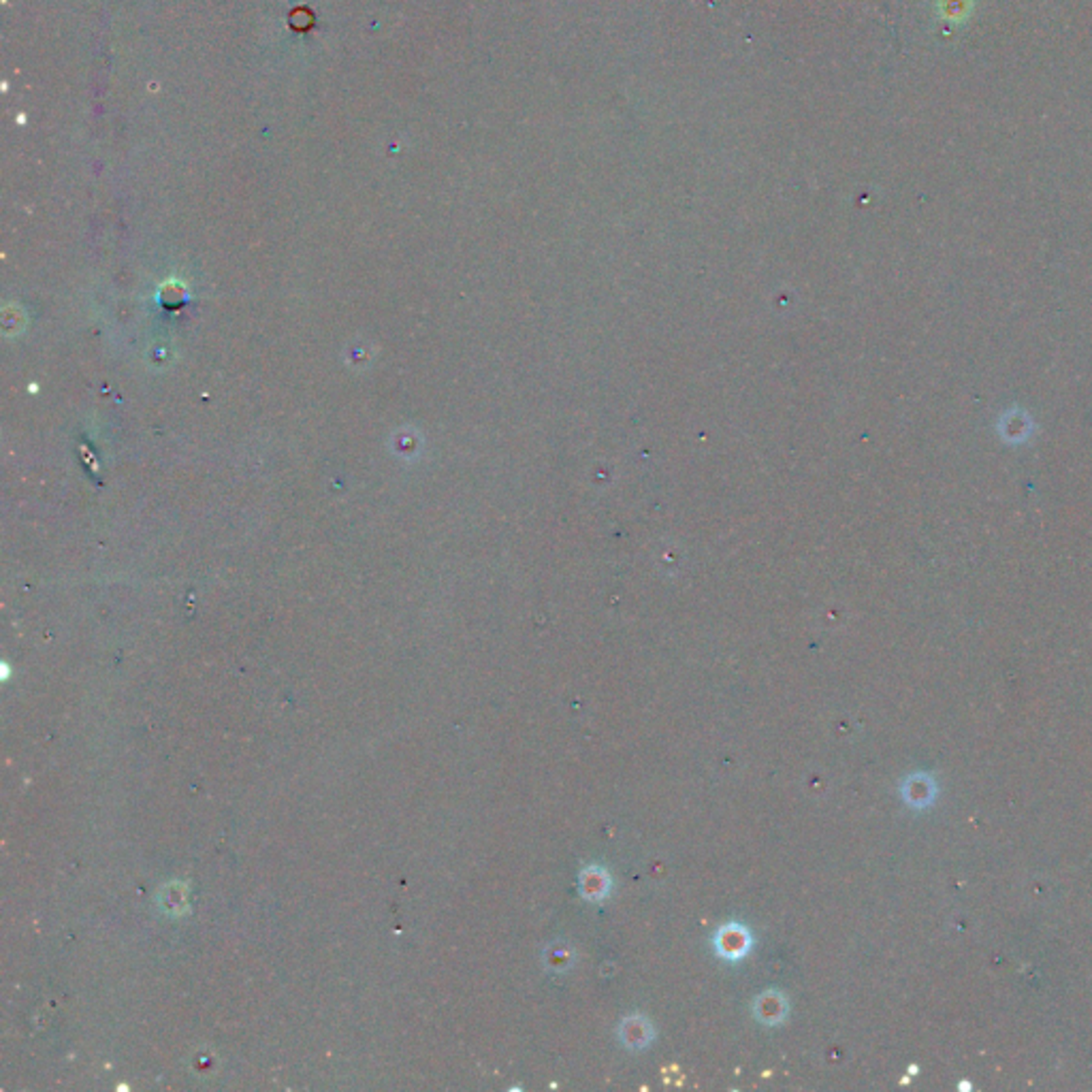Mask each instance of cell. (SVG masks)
<instances>
[{"label":"cell","instance_id":"obj_3","mask_svg":"<svg viewBox=\"0 0 1092 1092\" xmlns=\"http://www.w3.org/2000/svg\"><path fill=\"white\" fill-rule=\"evenodd\" d=\"M609 873L604 869H585L583 870V875H580V889H583V894L585 899L591 900H599L604 899L609 894Z\"/></svg>","mask_w":1092,"mask_h":1092},{"label":"cell","instance_id":"obj_2","mask_svg":"<svg viewBox=\"0 0 1092 1092\" xmlns=\"http://www.w3.org/2000/svg\"><path fill=\"white\" fill-rule=\"evenodd\" d=\"M785 1014H788V1003H785V999L779 992H764L755 1000V1015H758V1020L766 1022V1024H779L785 1018Z\"/></svg>","mask_w":1092,"mask_h":1092},{"label":"cell","instance_id":"obj_1","mask_svg":"<svg viewBox=\"0 0 1092 1092\" xmlns=\"http://www.w3.org/2000/svg\"><path fill=\"white\" fill-rule=\"evenodd\" d=\"M713 943H715V949L721 958H725V960H740L749 952L751 934L744 926L732 922L717 930Z\"/></svg>","mask_w":1092,"mask_h":1092},{"label":"cell","instance_id":"obj_4","mask_svg":"<svg viewBox=\"0 0 1092 1092\" xmlns=\"http://www.w3.org/2000/svg\"><path fill=\"white\" fill-rule=\"evenodd\" d=\"M649 1039H651V1026H649L640 1015L625 1020L624 1044L628 1045V1048H643V1045L649 1044Z\"/></svg>","mask_w":1092,"mask_h":1092}]
</instances>
